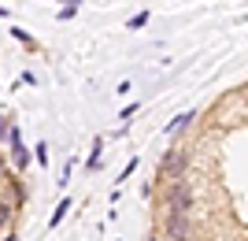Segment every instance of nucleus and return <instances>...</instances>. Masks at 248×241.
Segmentation results:
<instances>
[{"mask_svg":"<svg viewBox=\"0 0 248 241\" xmlns=\"http://www.w3.org/2000/svg\"><path fill=\"white\" fill-rule=\"evenodd\" d=\"M148 241H159V238H148Z\"/></svg>","mask_w":248,"mask_h":241,"instance_id":"nucleus-16","label":"nucleus"},{"mask_svg":"<svg viewBox=\"0 0 248 241\" xmlns=\"http://www.w3.org/2000/svg\"><path fill=\"white\" fill-rule=\"evenodd\" d=\"M4 137H11V126H8V119L0 115V141H4Z\"/></svg>","mask_w":248,"mask_h":241,"instance_id":"nucleus-12","label":"nucleus"},{"mask_svg":"<svg viewBox=\"0 0 248 241\" xmlns=\"http://www.w3.org/2000/svg\"><path fill=\"white\" fill-rule=\"evenodd\" d=\"M4 241H19V238H15V234H8V238H4Z\"/></svg>","mask_w":248,"mask_h":241,"instance_id":"nucleus-14","label":"nucleus"},{"mask_svg":"<svg viewBox=\"0 0 248 241\" xmlns=\"http://www.w3.org/2000/svg\"><path fill=\"white\" fill-rule=\"evenodd\" d=\"M167 204H170L174 211H186V215H193V208H197L193 182H189V178H170V186H167Z\"/></svg>","mask_w":248,"mask_h":241,"instance_id":"nucleus-1","label":"nucleus"},{"mask_svg":"<svg viewBox=\"0 0 248 241\" xmlns=\"http://www.w3.org/2000/svg\"><path fill=\"white\" fill-rule=\"evenodd\" d=\"M74 11H78V4H67V8L60 11V19H74Z\"/></svg>","mask_w":248,"mask_h":241,"instance_id":"nucleus-13","label":"nucleus"},{"mask_svg":"<svg viewBox=\"0 0 248 241\" xmlns=\"http://www.w3.org/2000/svg\"><path fill=\"white\" fill-rule=\"evenodd\" d=\"M193 115H197V112H182V115H174V123L167 126V134H178V130H186V126L193 123Z\"/></svg>","mask_w":248,"mask_h":241,"instance_id":"nucleus-6","label":"nucleus"},{"mask_svg":"<svg viewBox=\"0 0 248 241\" xmlns=\"http://www.w3.org/2000/svg\"><path fill=\"white\" fill-rule=\"evenodd\" d=\"M163 175H170V178H186V167H189V148H170L163 156Z\"/></svg>","mask_w":248,"mask_h":241,"instance_id":"nucleus-3","label":"nucleus"},{"mask_svg":"<svg viewBox=\"0 0 248 241\" xmlns=\"http://www.w3.org/2000/svg\"><path fill=\"white\" fill-rule=\"evenodd\" d=\"M8 145H11V160H15V167L26 171L30 167V152H26V145H22V134H19V126H11V137H8Z\"/></svg>","mask_w":248,"mask_h":241,"instance_id":"nucleus-4","label":"nucleus"},{"mask_svg":"<svg viewBox=\"0 0 248 241\" xmlns=\"http://www.w3.org/2000/svg\"><path fill=\"white\" fill-rule=\"evenodd\" d=\"M33 152H37V156H33V160H37V163H48V148H45V145H37V148H33Z\"/></svg>","mask_w":248,"mask_h":241,"instance_id":"nucleus-11","label":"nucleus"},{"mask_svg":"<svg viewBox=\"0 0 248 241\" xmlns=\"http://www.w3.org/2000/svg\"><path fill=\"white\" fill-rule=\"evenodd\" d=\"M0 15H8V8H0Z\"/></svg>","mask_w":248,"mask_h":241,"instance_id":"nucleus-15","label":"nucleus"},{"mask_svg":"<svg viewBox=\"0 0 248 241\" xmlns=\"http://www.w3.org/2000/svg\"><path fill=\"white\" fill-rule=\"evenodd\" d=\"M134 171H137V160H130V163H126V167H123V175H119V182H126V178H130V175H134Z\"/></svg>","mask_w":248,"mask_h":241,"instance_id":"nucleus-9","label":"nucleus"},{"mask_svg":"<svg viewBox=\"0 0 248 241\" xmlns=\"http://www.w3.org/2000/svg\"><path fill=\"white\" fill-rule=\"evenodd\" d=\"M163 230H167V238H170V241H189V238H193V219H189L186 211H174V208H167Z\"/></svg>","mask_w":248,"mask_h":241,"instance_id":"nucleus-2","label":"nucleus"},{"mask_svg":"<svg viewBox=\"0 0 248 241\" xmlns=\"http://www.w3.org/2000/svg\"><path fill=\"white\" fill-rule=\"evenodd\" d=\"M67 211H71V197H63L60 204H56V211H52L48 226H60V223H63V215H67Z\"/></svg>","mask_w":248,"mask_h":241,"instance_id":"nucleus-5","label":"nucleus"},{"mask_svg":"<svg viewBox=\"0 0 248 241\" xmlns=\"http://www.w3.org/2000/svg\"><path fill=\"white\" fill-rule=\"evenodd\" d=\"M145 22H148V11H137V15H130V19H126V30H141Z\"/></svg>","mask_w":248,"mask_h":241,"instance_id":"nucleus-8","label":"nucleus"},{"mask_svg":"<svg viewBox=\"0 0 248 241\" xmlns=\"http://www.w3.org/2000/svg\"><path fill=\"white\" fill-rule=\"evenodd\" d=\"M11 219H15V204L0 200V230H4V226H11Z\"/></svg>","mask_w":248,"mask_h":241,"instance_id":"nucleus-7","label":"nucleus"},{"mask_svg":"<svg viewBox=\"0 0 248 241\" xmlns=\"http://www.w3.org/2000/svg\"><path fill=\"white\" fill-rule=\"evenodd\" d=\"M11 37H15V41H26V45H33V41H30V33H26V30H19V26L11 30Z\"/></svg>","mask_w":248,"mask_h":241,"instance_id":"nucleus-10","label":"nucleus"}]
</instances>
